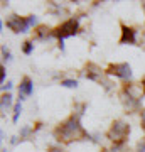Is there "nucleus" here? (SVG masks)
Listing matches in <instances>:
<instances>
[{
	"instance_id": "1",
	"label": "nucleus",
	"mask_w": 145,
	"mask_h": 152,
	"mask_svg": "<svg viewBox=\"0 0 145 152\" xmlns=\"http://www.w3.org/2000/svg\"><path fill=\"white\" fill-rule=\"evenodd\" d=\"M56 137L61 142H73V140H83V139H90V134L83 129L79 122V115L73 113L68 120L56 129Z\"/></svg>"
},
{
	"instance_id": "2",
	"label": "nucleus",
	"mask_w": 145,
	"mask_h": 152,
	"mask_svg": "<svg viewBox=\"0 0 145 152\" xmlns=\"http://www.w3.org/2000/svg\"><path fill=\"white\" fill-rule=\"evenodd\" d=\"M128 134H130V125L127 124V122H123V120H115L106 135L115 145L120 147L127 139H128Z\"/></svg>"
},
{
	"instance_id": "3",
	"label": "nucleus",
	"mask_w": 145,
	"mask_h": 152,
	"mask_svg": "<svg viewBox=\"0 0 145 152\" xmlns=\"http://www.w3.org/2000/svg\"><path fill=\"white\" fill-rule=\"evenodd\" d=\"M37 24V17L29 15V17H19V15H10L7 19V27L14 32H29V29Z\"/></svg>"
},
{
	"instance_id": "4",
	"label": "nucleus",
	"mask_w": 145,
	"mask_h": 152,
	"mask_svg": "<svg viewBox=\"0 0 145 152\" xmlns=\"http://www.w3.org/2000/svg\"><path fill=\"white\" fill-rule=\"evenodd\" d=\"M122 103H123L125 110L128 112H138L140 110V105H142V100H140V95H135V88L133 86H125L122 95Z\"/></svg>"
},
{
	"instance_id": "5",
	"label": "nucleus",
	"mask_w": 145,
	"mask_h": 152,
	"mask_svg": "<svg viewBox=\"0 0 145 152\" xmlns=\"http://www.w3.org/2000/svg\"><path fill=\"white\" fill-rule=\"evenodd\" d=\"M78 31H79V22H78V19H68L61 26H58L52 32H54V37H58L59 41H64L66 37L76 36Z\"/></svg>"
},
{
	"instance_id": "6",
	"label": "nucleus",
	"mask_w": 145,
	"mask_h": 152,
	"mask_svg": "<svg viewBox=\"0 0 145 152\" xmlns=\"http://www.w3.org/2000/svg\"><path fill=\"white\" fill-rule=\"evenodd\" d=\"M105 75L108 76H117L123 81H130L132 80V68L128 63H120V64H110L105 71Z\"/></svg>"
},
{
	"instance_id": "7",
	"label": "nucleus",
	"mask_w": 145,
	"mask_h": 152,
	"mask_svg": "<svg viewBox=\"0 0 145 152\" xmlns=\"http://www.w3.org/2000/svg\"><path fill=\"white\" fill-rule=\"evenodd\" d=\"M85 76L88 78V80H91V81L101 83V85L106 88V90H110V88H111V83L103 78V71L100 69L96 64H93V63H90V64L85 68Z\"/></svg>"
},
{
	"instance_id": "8",
	"label": "nucleus",
	"mask_w": 145,
	"mask_h": 152,
	"mask_svg": "<svg viewBox=\"0 0 145 152\" xmlns=\"http://www.w3.org/2000/svg\"><path fill=\"white\" fill-rule=\"evenodd\" d=\"M120 44H137V32L133 27H128L122 24V37H120Z\"/></svg>"
},
{
	"instance_id": "9",
	"label": "nucleus",
	"mask_w": 145,
	"mask_h": 152,
	"mask_svg": "<svg viewBox=\"0 0 145 152\" xmlns=\"http://www.w3.org/2000/svg\"><path fill=\"white\" fill-rule=\"evenodd\" d=\"M34 93V83L31 81V78H24L20 81V86H19V96H20V100H24V98L31 96Z\"/></svg>"
},
{
	"instance_id": "10",
	"label": "nucleus",
	"mask_w": 145,
	"mask_h": 152,
	"mask_svg": "<svg viewBox=\"0 0 145 152\" xmlns=\"http://www.w3.org/2000/svg\"><path fill=\"white\" fill-rule=\"evenodd\" d=\"M36 34H37V39H41V41H44V39H49L51 36H54V32L51 31V29H47L46 26H41V27L36 31Z\"/></svg>"
},
{
	"instance_id": "11",
	"label": "nucleus",
	"mask_w": 145,
	"mask_h": 152,
	"mask_svg": "<svg viewBox=\"0 0 145 152\" xmlns=\"http://www.w3.org/2000/svg\"><path fill=\"white\" fill-rule=\"evenodd\" d=\"M10 107H12V95L10 93H4L2 95V112H7Z\"/></svg>"
},
{
	"instance_id": "12",
	"label": "nucleus",
	"mask_w": 145,
	"mask_h": 152,
	"mask_svg": "<svg viewBox=\"0 0 145 152\" xmlns=\"http://www.w3.org/2000/svg\"><path fill=\"white\" fill-rule=\"evenodd\" d=\"M20 112H22V105H20V102H19V103L14 105V117H12V122H14V124L19 120V117H20Z\"/></svg>"
},
{
	"instance_id": "13",
	"label": "nucleus",
	"mask_w": 145,
	"mask_h": 152,
	"mask_svg": "<svg viewBox=\"0 0 145 152\" xmlns=\"http://www.w3.org/2000/svg\"><path fill=\"white\" fill-rule=\"evenodd\" d=\"M22 51H24V54H31L34 51V42L32 41H27V42H24V48H22Z\"/></svg>"
},
{
	"instance_id": "14",
	"label": "nucleus",
	"mask_w": 145,
	"mask_h": 152,
	"mask_svg": "<svg viewBox=\"0 0 145 152\" xmlns=\"http://www.w3.org/2000/svg\"><path fill=\"white\" fill-rule=\"evenodd\" d=\"M61 86H64V88H78V81H76V80H63V81H61Z\"/></svg>"
},
{
	"instance_id": "15",
	"label": "nucleus",
	"mask_w": 145,
	"mask_h": 152,
	"mask_svg": "<svg viewBox=\"0 0 145 152\" xmlns=\"http://www.w3.org/2000/svg\"><path fill=\"white\" fill-rule=\"evenodd\" d=\"M2 56H4V59L5 61H10L12 59V54H10V51L5 48V46H2Z\"/></svg>"
},
{
	"instance_id": "16",
	"label": "nucleus",
	"mask_w": 145,
	"mask_h": 152,
	"mask_svg": "<svg viewBox=\"0 0 145 152\" xmlns=\"http://www.w3.org/2000/svg\"><path fill=\"white\" fill-rule=\"evenodd\" d=\"M31 132H32V129H31L29 125H26V127L20 130V139H26L27 135H31Z\"/></svg>"
},
{
	"instance_id": "17",
	"label": "nucleus",
	"mask_w": 145,
	"mask_h": 152,
	"mask_svg": "<svg viewBox=\"0 0 145 152\" xmlns=\"http://www.w3.org/2000/svg\"><path fill=\"white\" fill-rule=\"evenodd\" d=\"M0 80H2V85H5V68L4 66L0 68Z\"/></svg>"
},
{
	"instance_id": "18",
	"label": "nucleus",
	"mask_w": 145,
	"mask_h": 152,
	"mask_svg": "<svg viewBox=\"0 0 145 152\" xmlns=\"http://www.w3.org/2000/svg\"><path fill=\"white\" fill-rule=\"evenodd\" d=\"M137 152H145V140L138 144V147H137Z\"/></svg>"
},
{
	"instance_id": "19",
	"label": "nucleus",
	"mask_w": 145,
	"mask_h": 152,
	"mask_svg": "<svg viewBox=\"0 0 145 152\" xmlns=\"http://www.w3.org/2000/svg\"><path fill=\"white\" fill-rule=\"evenodd\" d=\"M140 117H142V129L145 130V110H142V112H140Z\"/></svg>"
},
{
	"instance_id": "20",
	"label": "nucleus",
	"mask_w": 145,
	"mask_h": 152,
	"mask_svg": "<svg viewBox=\"0 0 145 152\" xmlns=\"http://www.w3.org/2000/svg\"><path fill=\"white\" fill-rule=\"evenodd\" d=\"M2 90H12V83L9 81L7 85H2Z\"/></svg>"
},
{
	"instance_id": "21",
	"label": "nucleus",
	"mask_w": 145,
	"mask_h": 152,
	"mask_svg": "<svg viewBox=\"0 0 145 152\" xmlns=\"http://www.w3.org/2000/svg\"><path fill=\"white\" fill-rule=\"evenodd\" d=\"M49 152H66V151H63V149H59V147H52Z\"/></svg>"
},
{
	"instance_id": "22",
	"label": "nucleus",
	"mask_w": 145,
	"mask_h": 152,
	"mask_svg": "<svg viewBox=\"0 0 145 152\" xmlns=\"http://www.w3.org/2000/svg\"><path fill=\"white\" fill-rule=\"evenodd\" d=\"M106 152H122V151H120V147H117V145H115L113 149H108Z\"/></svg>"
},
{
	"instance_id": "23",
	"label": "nucleus",
	"mask_w": 145,
	"mask_h": 152,
	"mask_svg": "<svg viewBox=\"0 0 145 152\" xmlns=\"http://www.w3.org/2000/svg\"><path fill=\"white\" fill-rule=\"evenodd\" d=\"M12 144H17V142H19V137H12Z\"/></svg>"
},
{
	"instance_id": "24",
	"label": "nucleus",
	"mask_w": 145,
	"mask_h": 152,
	"mask_svg": "<svg viewBox=\"0 0 145 152\" xmlns=\"http://www.w3.org/2000/svg\"><path fill=\"white\" fill-rule=\"evenodd\" d=\"M142 90H144V95H145V78L142 80Z\"/></svg>"
},
{
	"instance_id": "25",
	"label": "nucleus",
	"mask_w": 145,
	"mask_h": 152,
	"mask_svg": "<svg viewBox=\"0 0 145 152\" xmlns=\"http://www.w3.org/2000/svg\"><path fill=\"white\" fill-rule=\"evenodd\" d=\"M2 152H7V151H5V149H2Z\"/></svg>"
},
{
	"instance_id": "26",
	"label": "nucleus",
	"mask_w": 145,
	"mask_h": 152,
	"mask_svg": "<svg viewBox=\"0 0 145 152\" xmlns=\"http://www.w3.org/2000/svg\"><path fill=\"white\" fill-rule=\"evenodd\" d=\"M144 10H145V4H144Z\"/></svg>"
}]
</instances>
